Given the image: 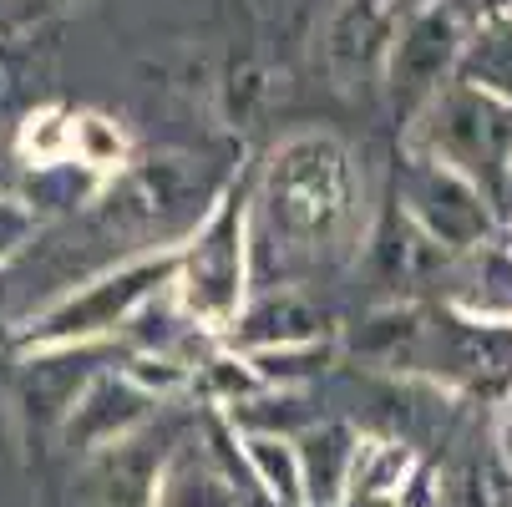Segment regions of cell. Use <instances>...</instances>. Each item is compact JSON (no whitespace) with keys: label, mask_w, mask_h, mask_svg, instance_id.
<instances>
[{"label":"cell","mask_w":512,"mask_h":507,"mask_svg":"<svg viewBox=\"0 0 512 507\" xmlns=\"http://www.w3.org/2000/svg\"><path fill=\"white\" fill-rule=\"evenodd\" d=\"M350 249H360V178L350 148L320 127L279 137L249 188L254 289L305 284Z\"/></svg>","instance_id":"6da1fadb"},{"label":"cell","mask_w":512,"mask_h":507,"mask_svg":"<svg viewBox=\"0 0 512 507\" xmlns=\"http://www.w3.org/2000/svg\"><path fill=\"white\" fill-rule=\"evenodd\" d=\"M234 168H203L193 158L163 153V158H132L97 198L92 219L102 239H122L127 254H158L178 249L198 219L224 193Z\"/></svg>","instance_id":"7a4b0ae2"},{"label":"cell","mask_w":512,"mask_h":507,"mask_svg":"<svg viewBox=\"0 0 512 507\" xmlns=\"http://www.w3.org/2000/svg\"><path fill=\"white\" fill-rule=\"evenodd\" d=\"M249 188L254 168H234L224 193L213 198V208L198 219V229L178 244V269L168 300L173 310L208 340H218L234 315L244 310L254 289V264H249Z\"/></svg>","instance_id":"3957f363"},{"label":"cell","mask_w":512,"mask_h":507,"mask_svg":"<svg viewBox=\"0 0 512 507\" xmlns=\"http://www.w3.org/2000/svg\"><path fill=\"white\" fill-rule=\"evenodd\" d=\"M173 269H178V249L112 259L92 279L71 284L66 295L31 310L16 325V345L26 355H36V350H77V345H117V335H127L132 320L173 289Z\"/></svg>","instance_id":"277c9868"},{"label":"cell","mask_w":512,"mask_h":507,"mask_svg":"<svg viewBox=\"0 0 512 507\" xmlns=\"http://www.w3.org/2000/svg\"><path fill=\"white\" fill-rule=\"evenodd\" d=\"M401 148L447 163L502 213L507 178H512V107L507 102L452 77L406 122Z\"/></svg>","instance_id":"5b68a950"},{"label":"cell","mask_w":512,"mask_h":507,"mask_svg":"<svg viewBox=\"0 0 512 507\" xmlns=\"http://www.w3.org/2000/svg\"><path fill=\"white\" fill-rule=\"evenodd\" d=\"M391 203L406 213V219L436 244L457 254H472L482 244L497 239L502 229V213L447 163H436L426 153L401 148L396 153V178H391Z\"/></svg>","instance_id":"8992f818"},{"label":"cell","mask_w":512,"mask_h":507,"mask_svg":"<svg viewBox=\"0 0 512 507\" xmlns=\"http://www.w3.org/2000/svg\"><path fill=\"white\" fill-rule=\"evenodd\" d=\"M462 36H467V26L452 6H426V11L401 16L396 41H391L386 66H381V87H386L401 122H411L436 92L452 82Z\"/></svg>","instance_id":"52a82bcc"},{"label":"cell","mask_w":512,"mask_h":507,"mask_svg":"<svg viewBox=\"0 0 512 507\" xmlns=\"http://www.w3.org/2000/svg\"><path fill=\"white\" fill-rule=\"evenodd\" d=\"M163 406H168V401H158V396L142 391L137 381H127L122 366H107V371H97V376L77 391V401L66 406V416H61V426H56V442H61L71 457L87 462V457L117 447L122 437H132V431H142Z\"/></svg>","instance_id":"ba28073f"},{"label":"cell","mask_w":512,"mask_h":507,"mask_svg":"<svg viewBox=\"0 0 512 507\" xmlns=\"http://www.w3.org/2000/svg\"><path fill=\"white\" fill-rule=\"evenodd\" d=\"M325 335H340L335 315L305 284H279V289H254L244 310L234 315V325L213 345L229 355H264V350H284V345H310Z\"/></svg>","instance_id":"9c48e42d"},{"label":"cell","mask_w":512,"mask_h":507,"mask_svg":"<svg viewBox=\"0 0 512 507\" xmlns=\"http://www.w3.org/2000/svg\"><path fill=\"white\" fill-rule=\"evenodd\" d=\"M183 442V431L163 421V411L122 437L117 447L97 452L82 462V497L87 507H148L153 502V482H158V467L168 462V452Z\"/></svg>","instance_id":"30bf717a"},{"label":"cell","mask_w":512,"mask_h":507,"mask_svg":"<svg viewBox=\"0 0 512 507\" xmlns=\"http://www.w3.org/2000/svg\"><path fill=\"white\" fill-rule=\"evenodd\" d=\"M360 244H365V269H371V279L386 289L381 305L416 300V289H436L442 274H447V264H452V254L436 249L396 203H386L381 224L365 234Z\"/></svg>","instance_id":"8fae6325"},{"label":"cell","mask_w":512,"mask_h":507,"mask_svg":"<svg viewBox=\"0 0 512 507\" xmlns=\"http://www.w3.org/2000/svg\"><path fill=\"white\" fill-rule=\"evenodd\" d=\"M411 6L401 0H345L325 26V66L330 77L355 87V82H381L386 51L396 41V26Z\"/></svg>","instance_id":"7c38bea8"},{"label":"cell","mask_w":512,"mask_h":507,"mask_svg":"<svg viewBox=\"0 0 512 507\" xmlns=\"http://www.w3.org/2000/svg\"><path fill=\"white\" fill-rule=\"evenodd\" d=\"M436 300L477 325H507L512 330V254L492 239L472 254H457L436 284Z\"/></svg>","instance_id":"4fadbf2b"},{"label":"cell","mask_w":512,"mask_h":507,"mask_svg":"<svg viewBox=\"0 0 512 507\" xmlns=\"http://www.w3.org/2000/svg\"><path fill=\"white\" fill-rule=\"evenodd\" d=\"M148 507H244V502L229 467L208 447V437H183L158 467Z\"/></svg>","instance_id":"5bb4252c"},{"label":"cell","mask_w":512,"mask_h":507,"mask_svg":"<svg viewBox=\"0 0 512 507\" xmlns=\"http://www.w3.org/2000/svg\"><path fill=\"white\" fill-rule=\"evenodd\" d=\"M360 452V426L350 416H320L295 437L300 457V482H305V507H340L350 467Z\"/></svg>","instance_id":"9a60e30c"},{"label":"cell","mask_w":512,"mask_h":507,"mask_svg":"<svg viewBox=\"0 0 512 507\" xmlns=\"http://www.w3.org/2000/svg\"><path fill=\"white\" fill-rule=\"evenodd\" d=\"M452 77L512 107V6H492L467 26Z\"/></svg>","instance_id":"2e32d148"},{"label":"cell","mask_w":512,"mask_h":507,"mask_svg":"<svg viewBox=\"0 0 512 507\" xmlns=\"http://www.w3.org/2000/svg\"><path fill=\"white\" fill-rule=\"evenodd\" d=\"M234 431H244V437H284V442H295L305 426H315L325 411L315 406V396L310 391H254V396H244V401H234V406H224L218 411Z\"/></svg>","instance_id":"e0dca14e"},{"label":"cell","mask_w":512,"mask_h":507,"mask_svg":"<svg viewBox=\"0 0 512 507\" xmlns=\"http://www.w3.org/2000/svg\"><path fill=\"white\" fill-rule=\"evenodd\" d=\"M234 447H239V462H244L249 482L259 487V497L269 507H305L295 442H284V437H244V431H234Z\"/></svg>","instance_id":"ac0fdd59"},{"label":"cell","mask_w":512,"mask_h":507,"mask_svg":"<svg viewBox=\"0 0 512 507\" xmlns=\"http://www.w3.org/2000/svg\"><path fill=\"white\" fill-rule=\"evenodd\" d=\"M107 183L77 163H51V168H26V183H21V203L36 213V219H46V213H77L87 208Z\"/></svg>","instance_id":"d6986e66"},{"label":"cell","mask_w":512,"mask_h":507,"mask_svg":"<svg viewBox=\"0 0 512 507\" xmlns=\"http://www.w3.org/2000/svg\"><path fill=\"white\" fill-rule=\"evenodd\" d=\"M71 163L97 173L102 183H112L132 163V142H127V132L112 117L77 107V122H71Z\"/></svg>","instance_id":"ffe728a7"},{"label":"cell","mask_w":512,"mask_h":507,"mask_svg":"<svg viewBox=\"0 0 512 507\" xmlns=\"http://www.w3.org/2000/svg\"><path fill=\"white\" fill-rule=\"evenodd\" d=\"M71 122H77V107H61V102H46V107L26 112L21 127H16V158L26 168L71 163Z\"/></svg>","instance_id":"44dd1931"},{"label":"cell","mask_w":512,"mask_h":507,"mask_svg":"<svg viewBox=\"0 0 512 507\" xmlns=\"http://www.w3.org/2000/svg\"><path fill=\"white\" fill-rule=\"evenodd\" d=\"M457 492L467 507H512V467L502 457H477L467 462Z\"/></svg>","instance_id":"7402d4cb"},{"label":"cell","mask_w":512,"mask_h":507,"mask_svg":"<svg viewBox=\"0 0 512 507\" xmlns=\"http://www.w3.org/2000/svg\"><path fill=\"white\" fill-rule=\"evenodd\" d=\"M41 234V219L21 198H0V269H6L31 239Z\"/></svg>","instance_id":"603a6c76"},{"label":"cell","mask_w":512,"mask_h":507,"mask_svg":"<svg viewBox=\"0 0 512 507\" xmlns=\"http://www.w3.org/2000/svg\"><path fill=\"white\" fill-rule=\"evenodd\" d=\"M82 0H16V26H36V21H56L66 11H77Z\"/></svg>","instance_id":"cb8c5ba5"},{"label":"cell","mask_w":512,"mask_h":507,"mask_svg":"<svg viewBox=\"0 0 512 507\" xmlns=\"http://www.w3.org/2000/svg\"><path fill=\"white\" fill-rule=\"evenodd\" d=\"M16 26V0H0V36Z\"/></svg>","instance_id":"d4e9b609"},{"label":"cell","mask_w":512,"mask_h":507,"mask_svg":"<svg viewBox=\"0 0 512 507\" xmlns=\"http://www.w3.org/2000/svg\"><path fill=\"white\" fill-rule=\"evenodd\" d=\"M497 244L512 254V219H502V229H497Z\"/></svg>","instance_id":"484cf974"},{"label":"cell","mask_w":512,"mask_h":507,"mask_svg":"<svg viewBox=\"0 0 512 507\" xmlns=\"http://www.w3.org/2000/svg\"><path fill=\"white\" fill-rule=\"evenodd\" d=\"M401 6H411V11H426V6H442V0H401Z\"/></svg>","instance_id":"4316f807"},{"label":"cell","mask_w":512,"mask_h":507,"mask_svg":"<svg viewBox=\"0 0 512 507\" xmlns=\"http://www.w3.org/2000/svg\"><path fill=\"white\" fill-rule=\"evenodd\" d=\"M502 219H512V178H507V198H502Z\"/></svg>","instance_id":"83f0119b"},{"label":"cell","mask_w":512,"mask_h":507,"mask_svg":"<svg viewBox=\"0 0 512 507\" xmlns=\"http://www.w3.org/2000/svg\"><path fill=\"white\" fill-rule=\"evenodd\" d=\"M507 447H512V411H507ZM512 467V462H507Z\"/></svg>","instance_id":"f1b7e54d"}]
</instances>
